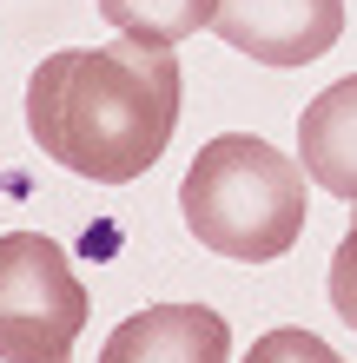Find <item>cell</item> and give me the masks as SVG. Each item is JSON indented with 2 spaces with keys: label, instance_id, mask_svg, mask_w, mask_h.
Returning a JSON list of instances; mask_svg holds the SVG:
<instances>
[{
  "label": "cell",
  "instance_id": "7",
  "mask_svg": "<svg viewBox=\"0 0 357 363\" xmlns=\"http://www.w3.org/2000/svg\"><path fill=\"white\" fill-rule=\"evenodd\" d=\"M99 13H106L126 40H145V47H179L185 33L212 27L219 0H99Z\"/></svg>",
  "mask_w": 357,
  "mask_h": 363
},
{
  "label": "cell",
  "instance_id": "6",
  "mask_svg": "<svg viewBox=\"0 0 357 363\" xmlns=\"http://www.w3.org/2000/svg\"><path fill=\"white\" fill-rule=\"evenodd\" d=\"M298 165L331 199H357V73L298 113Z\"/></svg>",
  "mask_w": 357,
  "mask_h": 363
},
{
  "label": "cell",
  "instance_id": "4",
  "mask_svg": "<svg viewBox=\"0 0 357 363\" xmlns=\"http://www.w3.org/2000/svg\"><path fill=\"white\" fill-rule=\"evenodd\" d=\"M212 33L258 67H311L338 47L344 0H219Z\"/></svg>",
  "mask_w": 357,
  "mask_h": 363
},
{
  "label": "cell",
  "instance_id": "3",
  "mask_svg": "<svg viewBox=\"0 0 357 363\" xmlns=\"http://www.w3.org/2000/svg\"><path fill=\"white\" fill-rule=\"evenodd\" d=\"M93 297L47 231H0V357L67 363Z\"/></svg>",
  "mask_w": 357,
  "mask_h": 363
},
{
  "label": "cell",
  "instance_id": "5",
  "mask_svg": "<svg viewBox=\"0 0 357 363\" xmlns=\"http://www.w3.org/2000/svg\"><path fill=\"white\" fill-rule=\"evenodd\" d=\"M99 363H232V324L205 304H145L106 337Z\"/></svg>",
  "mask_w": 357,
  "mask_h": 363
},
{
  "label": "cell",
  "instance_id": "9",
  "mask_svg": "<svg viewBox=\"0 0 357 363\" xmlns=\"http://www.w3.org/2000/svg\"><path fill=\"white\" fill-rule=\"evenodd\" d=\"M331 304L357 330V211H351V231L338 238V251H331Z\"/></svg>",
  "mask_w": 357,
  "mask_h": 363
},
{
  "label": "cell",
  "instance_id": "2",
  "mask_svg": "<svg viewBox=\"0 0 357 363\" xmlns=\"http://www.w3.org/2000/svg\"><path fill=\"white\" fill-rule=\"evenodd\" d=\"M179 211L205 251L232 264H271L304 231V165L258 133H219L185 165Z\"/></svg>",
  "mask_w": 357,
  "mask_h": 363
},
{
  "label": "cell",
  "instance_id": "8",
  "mask_svg": "<svg viewBox=\"0 0 357 363\" xmlns=\"http://www.w3.org/2000/svg\"><path fill=\"white\" fill-rule=\"evenodd\" d=\"M245 363H344V357L331 350L324 337H311V330H265L258 344L245 350Z\"/></svg>",
  "mask_w": 357,
  "mask_h": 363
},
{
  "label": "cell",
  "instance_id": "1",
  "mask_svg": "<svg viewBox=\"0 0 357 363\" xmlns=\"http://www.w3.org/2000/svg\"><path fill=\"white\" fill-rule=\"evenodd\" d=\"M27 133L93 185H133L179 133V60L145 40L60 47L27 79Z\"/></svg>",
  "mask_w": 357,
  "mask_h": 363
},
{
  "label": "cell",
  "instance_id": "10",
  "mask_svg": "<svg viewBox=\"0 0 357 363\" xmlns=\"http://www.w3.org/2000/svg\"><path fill=\"white\" fill-rule=\"evenodd\" d=\"M0 363H7V357H0Z\"/></svg>",
  "mask_w": 357,
  "mask_h": 363
}]
</instances>
